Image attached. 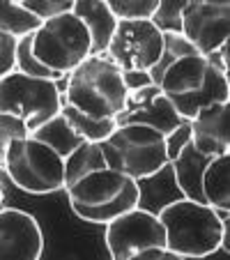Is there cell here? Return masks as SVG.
I'll return each mask as SVG.
<instances>
[{
  "instance_id": "8992f818",
  "label": "cell",
  "mask_w": 230,
  "mask_h": 260,
  "mask_svg": "<svg viewBox=\"0 0 230 260\" xmlns=\"http://www.w3.org/2000/svg\"><path fill=\"white\" fill-rule=\"evenodd\" d=\"M64 154L40 134L16 136L7 145L3 171L16 189L32 196H46L62 189Z\"/></svg>"
},
{
  "instance_id": "3957f363",
  "label": "cell",
  "mask_w": 230,
  "mask_h": 260,
  "mask_svg": "<svg viewBox=\"0 0 230 260\" xmlns=\"http://www.w3.org/2000/svg\"><path fill=\"white\" fill-rule=\"evenodd\" d=\"M129 92L127 74L104 53H90L64 76L60 111L83 115L92 122L115 120Z\"/></svg>"
},
{
  "instance_id": "4fadbf2b",
  "label": "cell",
  "mask_w": 230,
  "mask_h": 260,
  "mask_svg": "<svg viewBox=\"0 0 230 260\" xmlns=\"http://www.w3.org/2000/svg\"><path fill=\"white\" fill-rule=\"evenodd\" d=\"M44 253V233L30 212L16 207L0 210V260H37Z\"/></svg>"
},
{
  "instance_id": "6da1fadb",
  "label": "cell",
  "mask_w": 230,
  "mask_h": 260,
  "mask_svg": "<svg viewBox=\"0 0 230 260\" xmlns=\"http://www.w3.org/2000/svg\"><path fill=\"white\" fill-rule=\"evenodd\" d=\"M147 79L171 99L182 120H191L212 102H230L228 72L214 53L198 51L177 30H163V53Z\"/></svg>"
},
{
  "instance_id": "cb8c5ba5",
  "label": "cell",
  "mask_w": 230,
  "mask_h": 260,
  "mask_svg": "<svg viewBox=\"0 0 230 260\" xmlns=\"http://www.w3.org/2000/svg\"><path fill=\"white\" fill-rule=\"evenodd\" d=\"M5 207V191H3V184H0V210Z\"/></svg>"
},
{
  "instance_id": "ac0fdd59",
  "label": "cell",
  "mask_w": 230,
  "mask_h": 260,
  "mask_svg": "<svg viewBox=\"0 0 230 260\" xmlns=\"http://www.w3.org/2000/svg\"><path fill=\"white\" fill-rule=\"evenodd\" d=\"M32 134H40L42 138L51 141L60 150V152L64 154V157H69V154H72L74 150L83 143V138H81L79 134L69 127V122L62 118V113L53 115V118L46 120L44 124H40L37 129H32Z\"/></svg>"
},
{
  "instance_id": "ffe728a7",
  "label": "cell",
  "mask_w": 230,
  "mask_h": 260,
  "mask_svg": "<svg viewBox=\"0 0 230 260\" xmlns=\"http://www.w3.org/2000/svg\"><path fill=\"white\" fill-rule=\"evenodd\" d=\"M186 0H159L157 12L152 16V21L161 30H177L180 32V14Z\"/></svg>"
},
{
  "instance_id": "44dd1931",
  "label": "cell",
  "mask_w": 230,
  "mask_h": 260,
  "mask_svg": "<svg viewBox=\"0 0 230 260\" xmlns=\"http://www.w3.org/2000/svg\"><path fill=\"white\" fill-rule=\"evenodd\" d=\"M12 3L25 7L35 16H40L42 21L51 19V16L60 14V12H69L74 5V0H12Z\"/></svg>"
},
{
  "instance_id": "7c38bea8",
  "label": "cell",
  "mask_w": 230,
  "mask_h": 260,
  "mask_svg": "<svg viewBox=\"0 0 230 260\" xmlns=\"http://www.w3.org/2000/svg\"><path fill=\"white\" fill-rule=\"evenodd\" d=\"M118 122L150 124V127L159 129V132L168 138L171 134H175L186 120L180 118V113H177V108L173 106L171 99L154 83H150V79H147L145 83L129 85L124 106H122V111H120V115L115 118V124Z\"/></svg>"
},
{
  "instance_id": "5b68a950",
  "label": "cell",
  "mask_w": 230,
  "mask_h": 260,
  "mask_svg": "<svg viewBox=\"0 0 230 260\" xmlns=\"http://www.w3.org/2000/svg\"><path fill=\"white\" fill-rule=\"evenodd\" d=\"M104 159L136 182L159 175L171 164L168 138L143 122H118L102 143Z\"/></svg>"
},
{
  "instance_id": "52a82bcc",
  "label": "cell",
  "mask_w": 230,
  "mask_h": 260,
  "mask_svg": "<svg viewBox=\"0 0 230 260\" xmlns=\"http://www.w3.org/2000/svg\"><path fill=\"white\" fill-rule=\"evenodd\" d=\"M30 53L42 67L64 79L92 53L90 32L72 10L60 12L51 19H44L40 28L30 32Z\"/></svg>"
},
{
  "instance_id": "e0dca14e",
  "label": "cell",
  "mask_w": 230,
  "mask_h": 260,
  "mask_svg": "<svg viewBox=\"0 0 230 260\" xmlns=\"http://www.w3.org/2000/svg\"><path fill=\"white\" fill-rule=\"evenodd\" d=\"M42 23L40 16H35L25 7L16 5L12 0H0V35H10L14 40L30 35Z\"/></svg>"
},
{
  "instance_id": "ba28073f",
  "label": "cell",
  "mask_w": 230,
  "mask_h": 260,
  "mask_svg": "<svg viewBox=\"0 0 230 260\" xmlns=\"http://www.w3.org/2000/svg\"><path fill=\"white\" fill-rule=\"evenodd\" d=\"M104 233L108 255L113 260H161L173 258L166 249V231L154 212L141 205L111 219Z\"/></svg>"
},
{
  "instance_id": "9a60e30c",
  "label": "cell",
  "mask_w": 230,
  "mask_h": 260,
  "mask_svg": "<svg viewBox=\"0 0 230 260\" xmlns=\"http://www.w3.org/2000/svg\"><path fill=\"white\" fill-rule=\"evenodd\" d=\"M72 12L85 23L90 32V51L104 53L113 37V30L118 25V19L106 7L104 0H74Z\"/></svg>"
},
{
  "instance_id": "30bf717a",
  "label": "cell",
  "mask_w": 230,
  "mask_h": 260,
  "mask_svg": "<svg viewBox=\"0 0 230 260\" xmlns=\"http://www.w3.org/2000/svg\"><path fill=\"white\" fill-rule=\"evenodd\" d=\"M163 53V30L152 19L118 21L106 55L124 74H147Z\"/></svg>"
},
{
  "instance_id": "7402d4cb",
  "label": "cell",
  "mask_w": 230,
  "mask_h": 260,
  "mask_svg": "<svg viewBox=\"0 0 230 260\" xmlns=\"http://www.w3.org/2000/svg\"><path fill=\"white\" fill-rule=\"evenodd\" d=\"M23 134H28V127L23 124V120L7 113H0V171H3V164H5L7 145L16 136H23Z\"/></svg>"
},
{
  "instance_id": "5bb4252c",
  "label": "cell",
  "mask_w": 230,
  "mask_h": 260,
  "mask_svg": "<svg viewBox=\"0 0 230 260\" xmlns=\"http://www.w3.org/2000/svg\"><path fill=\"white\" fill-rule=\"evenodd\" d=\"M189 141L205 157L228 154L230 150V104L212 102L186 120Z\"/></svg>"
},
{
  "instance_id": "603a6c76",
  "label": "cell",
  "mask_w": 230,
  "mask_h": 260,
  "mask_svg": "<svg viewBox=\"0 0 230 260\" xmlns=\"http://www.w3.org/2000/svg\"><path fill=\"white\" fill-rule=\"evenodd\" d=\"M16 69V40L10 35H0V76Z\"/></svg>"
},
{
  "instance_id": "8fae6325",
  "label": "cell",
  "mask_w": 230,
  "mask_h": 260,
  "mask_svg": "<svg viewBox=\"0 0 230 260\" xmlns=\"http://www.w3.org/2000/svg\"><path fill=\"white\" fill-rule=\"evenodd\" d=\"M180 32L203 53H216L230 37V0H186L180 14Z\"/></svg>"
},
{
  "instance_id": "9c48e42d",
  "label": "cell",
  "mask_w": 230,
  "mask_h": 260,
  "mask_svg": "<svg viewBox=\"0 0 230 260\" xmlns=\"http://www.w3.org/2000/svg\"><path fill=\"white\" fill-rule=\"evenodd\" d=\"M0 113L23 120L28 132L37 129L60 113V88L58 81L28 76L12 69L0 76Z\"/></svg>"
},
{
  "instance_id": "d6986e66",
  "label": "cell",
  "mask_w": 230,
  "mask_h": 260,
  "mask_svg": "<svg viewBox=\"0 0 230 260\" xmlns=\"http://www.w3.org/2000/svg\"><path fill=\"white\" fill-rule=\"evenodd\" d=\"M118 21L124 19H152L159 0H104Z\"/></svg>"
},
{
  "instance_id": "2e32d148",
  "label": "cell",
  "mask_w": 230,
  "mask_h": 260,
  "mask_svg": "<svg viewBox=\"0 0 230 260\" xmlns=\"http://www.w3.org/2000/svg\"><path fill=\"white\" fill-rule=\"evenodd\" d=\"M201 196L203 203L214 207L221 214L230 212V157L219 154L210 157L203 168L201 177Z\"/></svg>"
},
{
  "instance_id": "277c9868",
  "label": "cell",
  "mask_w": 230,
  "mask_h": 260,
  "mask_svg": "<svg viewBox=\"0 0 230 260\" xmlns=\"http://www.w3.org/2000/svg\"><path fill=\"white\" fill-rule=\"evenodd\" d=\"M157 216L166 231V249L173 258H207L221 251L228 214L205 203L180 198L163 205Z\"/></svg>"
},
{
  "instance_id": "7a4b0ae2",
  "label": "cell",
  "mask_w": 230,
  "mask_h": 260,
  "mask_svg": "<svg viewBox=\"0 0 230 260\" xmlns=\"http://www.w3.org/2000/svg\"><path fill=\"white\" fill-rule=\"evenodd\" d=\"M62 189L74 214L99 226L141 205L138 182L115 171L104 159L102 145L90 141H83L64 159Z\"/></svg>"
}]
</instances>
